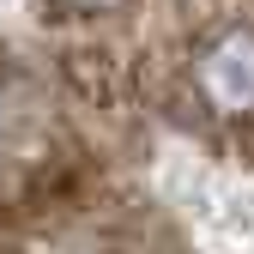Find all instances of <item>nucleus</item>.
<instances>
[{"label": "nucleus", "instance_id": "f257e3e1", "mask_svg": "<svg viewBox=\"0 0 254 254\" xmlns=\"http://www.w3.org/2000/svg\"><path fill=\"white\" fill-rule=\"evenodd\" d=\"M206 97L212 103H224V109H248L254 103V37H230V43H218L206 55Z\"/></svg>", "mask_w": 254, "mask_h": 254}]
</instances>
